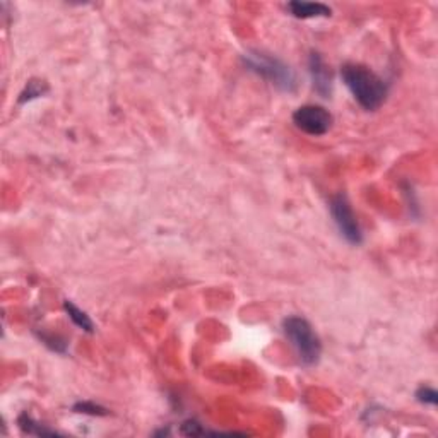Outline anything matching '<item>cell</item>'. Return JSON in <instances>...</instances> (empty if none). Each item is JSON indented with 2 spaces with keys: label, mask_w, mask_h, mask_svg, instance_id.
Returning a JSON list of instances; mask_svg holds the SVG:
<instances>
[{
  "label": "cell",
  "mask_w": 438,
  "mask_h": 438,
  "mask_svg": "<svg viewBox=\"0 0 438 438\" xmlns=\"http://www.w3.org/2000/svg\"><path fill=\"white\" fill-rule=\"evenodd\" d=\"M341 79L354 101L367 112H375L387 99V82L367 65L344 64L341 67Z\"/></svg>",
  "instance_id": "obj_1"
},
{
  "label": "cell",
  "mask_w": 438,
  "mask_h": 438,
  "mask_svg": "<svg viewBox=\"0 0 438 438\" xmlns=\"http://www.w3.org/2000/svg\"><path fill=\"white\" fill-rule=\"evenodd\" d=\"M282 330L303 365L312 367V365L319 363L320 354H322V343L308 320L296 315L286 317L282 320Z\"/></svg>",
  "instance_id": "obj_2"
},
{
  "label": "cell",
  "mask_w": 438,
  "mask_h": 438,
  "mask_svg": "<svg viewBox=\"0 0 438 438\" xmlns=\"http://www.w3.org/2000/svg\"><path fill=\"white\" fill-rule=\"evenodd\" d=\"M245 65L248 67V71L255 72L257 75L264 77L265 81H269L271 84H274L276 88L281 89V91H295L296 89V75L291 71L289 65H286L284 62H281L279 58L271 57L267 53H262V51H248L243 55Z\"/></svg>",
  "instance_id": "obj_3"
},
{
  "label": "cell",
  "mask_w": 438,
  "mask_h": 438,
  "mask_svg": "<svg viewBox=\"0 0 438 438\" xmlns=\"http://www.w3.org/2000/svg\"><path fill=\"white\" fill-rule=\"evenodd\" d=\"M330 216L339 230L341 236L351 245H360L363 241V233H361L360 223L354 216L353 208L344 194H337L336 197L330 199Z\"/></svg>",
  "instance_id": "obj_4"
},
{
  "label": "cell",
  "mask_w": 438,
  "mask_h": 438,
  "mask_svg": "<svg viewBox=\"0 0 438 438\" xmlns=\"http://www.w3.org/2000/svg\"><path fill=\"white\" fill-rule=\"evenodd\" d=\"M293 123L303 134L312 137L326 136L334 123V117L329 110L320 105H303L293 113Z\"/></svg>",
  "instance_id": "obj_5"
},
{
  "label": "cell",
  "mask_w": 438,
  "mask_h": 438,
  "mask_svg": "<svg viewBox=\"0 0 438 438\" xmlns=\"http://www.w3.org/2000/svg\"><path fill=\"white\" fill-rule=\"evenodd\" d=\"M308 71L312 75L313 88L319 93L322 98H330V93H332V74H330L329 67L324 62L322 55L312 51L308 58Z\"/></svg>",
  "instance_id": "obj_6"
},
{
  "label": "cell",
  "mask_w": 438,
  "mask_h": 438,
  "mask_svg": "<svg viewBox=\"0 0 438 438\" xmlns=\"http://www.w3.org/2000/svg\"><path fill=\"white\" fill-rule=\"evenodd\" d=\"M288 10L291 12V16L298 17V19H317V17H329L332 14V9L326 3L302 2V0L289 2Z\"/></svg>",
  "instance_id": "obj_7"
},
{
  "label": "cell",
  "mask_w": 438,
  "mask_h": 438,
  "mask_svg": "<svg viewBox=\"0 0 438 438\" xmlns=\"http://www.w3.org/2000/svg\"><path fill=\"white\" fill-rule=\"evenodd\" d=\"M64 310H65V313L69 315V319L72 320V324H74V326H77L79 329L84 330V332H89V334L95 332V324H93V320L89 319L88 313H86L84 310L79 308L77 305H74L71 300H65Z\"/></svg>",
  "instance_id": "obj_8"
},
{
  "label": "cell",
  "mask_w": 438,
  "mask_h": 438,
  "mask_svg": "<svg viewBox=\"0 0 438 438\" xmlns=\"http://www.w3.org/2000/svg\"><path fill=\"white\" fill-rule=\"evenodd\" d=\"M17 425H19V428L23 430L24 433H27V435H58L55 430H50V428H45V426H41L40 423L34 422L33 418H31L27 413H23V415L19 416V419H17Z\"/></svg>",
  "instance_id": "obj_9"
},
{
  "label": "cell",
  "mask_w": 438,
  "mask_h": 438,
  "mask_svg": "<svg viewBox=\"0 0 438 438\" xmlns=\"http://www.w3.org/2000/svg\"><path fill=\"white\" fill-rule=\"evenodd\" d=\"M47 91H48V88L43 81L31 79V81L26 84V88H24V91L19 95V103L23 105V103L31 101V99L40 98V96H43Z\"/></svg>",
  "instance_id": "obj_10"
},
{
  "label": "cell",
  "mask_w": 438,
  "mask_h": 438,
  "mask_svg": "<svg viewBox=\"0 0 438 438\" xmlns=\"http://www.w3.org/2000/svg\"><path fill=\"white\" fill-rule=\"evenodd\" d=\"M74 413H82V415H91V416H106L108 411L101 406L95 404V402H77L74 406Z\"/></svg>",
  "instance_id": "obj_11"
},
{
  "label": "cell",
  "mask_w": 438,
  "mask_h": 438,
  "mask_svg": "<svg viewBox=\"0 0 438 438\" xmlns=\"http://www.w3.org/2000/svg\"><path fill=\"white\" fill-rule=\"evenodd\" d=\"M416 399H418V402H422V404H426V406H437L438 402V394L435 389L432 387H419L418 391H416Z\"/></svg>",
  "instance_id": "obj_12"
},
{
  "label": "cell",
  "mask_w": 438,
  "mask_h": 438,
  "mask_svg": "<svg viewBox=\"0 0 438 438\" xmlns=\"http://www.w3.org/2000/svg\"><path fill=\"white\" fill-rule=\"evenodd\" d=\"M40 339H41V343L47 344V346L50 348V350L57 351V353H65V351H67V343H65L64 339H60V337L41 334Z\"/></svg>",
  "instance_id": "obj_13"
},
{
  "label": "cell",
  "mask_w": 438,
  "mask_h": 438,
  "mask_svg": "<svg viewBox=\"0 0 438 438\" xmlns=\"http://www.w3.org/2000/svg\"><path fill=\"white\" fill-rule=\"evenodd\" d=\"M182 433H184V435H208V430H204L202 428L201 425H199V423H195V422H185L184 425H182V430H180Z\"/></svg>",
  "instance_id": "obj_14"
}]
</instances>
